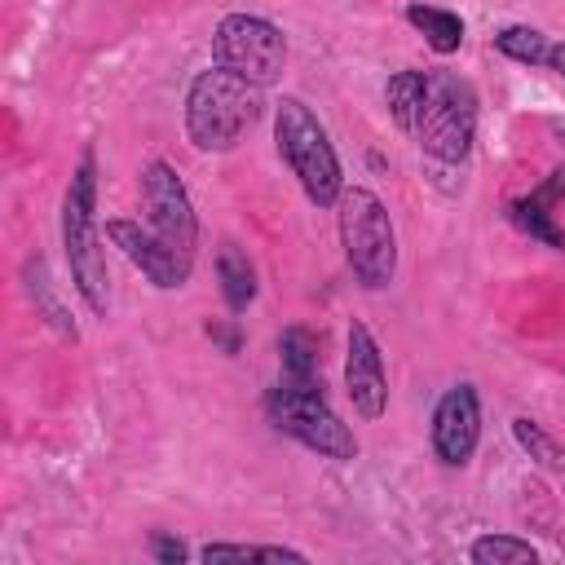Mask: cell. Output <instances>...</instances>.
<instances>
[{"label": "cell", "mask_w": 565, "mask_h": 565, "mask_svg": "<svg viewBox=\"0 0 565 565\" xmlns=\"http://www.w3.org/2000/svg\"><path fill=\"white\" fill-rule=\"evenodd\" d=\"M265 415L282 437L300 441L305 450H313L322 459H335V463L358 459V437L331 411L322 384H287V380H278V388L265 393Z\"/></svg>", "instance_id": "5"}, {"label": "cell", "mask_w": 565, "mask_h": 565, "mask_svg": "<svg viewBox=\"0 0 565 565\" xmlns=\"http://www.w3.org/2000/svg\"><path fill=\"white\" fill-rule=\"evenodd\" d=\"M565 199V168H556L539 190L521 194L508 203V216L521 234H530L534 243L552 247V252H565V230L556 225V203Z\"/></svg>", "instance_id": "12"}, {"label": "cell", "mask_w": 565, "mask_h": 565, "mask_svg": "<svg viewBox=\"0 0 565 565\" xmlns=\"http://www.w3.org/2000/svg\"><path fill=\"white\" fill-rule=\"evenodd\" d=\"M199 561H207V565H221V561H296V565H305V552L260 547V543H207V547H199Z\"/></svg>", "instance_id": "20"}, {"label": "cell", "mask_w": 565, "mask_h": 565, "mask_svg": "<svg viewBox=\"0 0 565 565\" xmlns=\"http://www.w3.org/2000/svg\"><path fill=\"white\" fill-rule=\"evenodd\" d=\"M468 561H477V565H525V561H539V547L530 539H516V534H481L468 547Z\"/></svg>", "instance_id": "19"}, {"label": "cell", "mask_w": 565, "mask_h": 565, "mask_svg": "<svg viewBox=\"0 0 565 565\" xmlns=\"http://www.w3.org/2000/svg\"><path fill=\"white\" fill-rule=\"evenodd\" d=\"M274 146L282 154V163L291 168V177L300 181L305 199L318 207H335L340 190H344V172H340V154L322 128V119L313 115V106H305L300 97H278L274 106Z\"/></svg>", "instance_id": "3"}, {"label": "cell", "mask_w": 565, "mask_h": 565, "mask_svg": "<svg viewBox=\"0 0 565 565\" xmlns=\"http://www.w3.org/2000/svg\"><path fill=\"white\" fill-rule=\"evenodd\" d=\"M406 22L428 40V49L433 53H441V57H450V53H459V44H463V18L459 13H450V9H437V4H406Z\"/></svg>", "instance_id": "15"}, {"label": "cell", "mask_w": 565, "mask_h": 565, "mask_svg": "<svg viewBox=\"0 0 565 565\" xmlns=\"http://www.w3.org/2000/svg\"><path fill=\"white\" fill-rule=\"evenodd\" d=\"M26 274H31V300L44 309V318H49V327L57 331V335H66V340H75L79 331H75V322L66 318V309L53 300V291H49V269H44V260L35 256L31 265H26Z\"/></svg>", "instance_id": "21"}, {"label": "cell", "mask_w": 565, "mask_h": 565, "mask_svg": "<svg viewBox=\"0 0 565 565\" xmlns=\"http://www.w3.org/2000/svg\"><path fill=\"white\" fill-rule=\"evenodd\" d=\"M207 335H212L230 358L243 349V331H238V322H207Z\"/></svg>", "instance_id": "22"}, {"label": "cell", "mask_w": 565, "mask_h": 565, "mask_svg": "<svg viewBox=\"0 0 565 565\" xmlns=\"http://www.w3.org/2000/svg\"><path fill=\"white\" fill-rule=\"evenodd\" d=\"M552 132H556V141H561V150H565V119H556V124H552Z\"/></svg>", "instance_id": "25"}, {"label": "cell", "mask_w": 565, "mask_h": 565, "mask_svg": "<svg viewBox=\"0 0 565 565\" xmlns=\"http://www.w3.org/2000/svg\"><path fill=\"white\" fill-rule=\"evenodd\" d=\"M335 225H340V247L353 278L366 291L388 287L397 274V230L380 194L366 185H344L335 199Z\"/></svg>", "instance_id": "4"}, {"label": "cell", "mask_w": 565, "mask_h": 565, "mask_svg": "<svg viewBox=\"0 0 565 565\" xmlns=\"http://www.w3.org/2000/svg\"><path fill=\"white\" fill-rule=\"evenodd\" d=\"M212 57L216 66L269 88L287 71V35L260 13H225L212 31Z\"/></svg>", "instance_id": "7"}, {"label": "cell", "mask_w": 565, "mask_h": 565, "mask_svg": "<svg viewBox=\"0 0 565 565\" xmlns=\"http://www.w3.org/2000/svg\"><path fill=\"white\" fill-rule=\"evenodd\" d=\"M260 110H265L260 84L225 66H207L185 88V137L194 141V150H234L238 137L260 119Z\"/></svg>", "instance_id": "2"}, {"label": "cell", "mask_w": 565, "mask_h": 565, "mask_svg": "<svg viewBox=\"0 0 565 565\" xmlns=\"http://www.w3.org/2000/svg\"><path fill=\"white\" fill-rule=\"evenodd\" d=\"M278 371L287 384H322L318 371V335L309 327H287L278 335Z\"/></svg>", "instance_id": "14"}, {"label": "cell", "mask_w": 565, "mask_h": 565, "mask_svg": "<svg viewBox=\"0 0 565 565\" xmlns=\"http://www.w3.org/2000/svg\"><path fill=\"white\" fill-rule=\"evenodd\" d=\"M344 393L362 419H380L388 411V375L384 353L366 322H349V349H344Z\"/></svg>", "instance_id": "11"}, {"label": "cell", "mask_w": 565, "mask_h": 565, "mask_svg": "<svg viewBox=\"0 0 565 565\" xmlns=\"http://www.w3.org/2000/svg\"><path fill=\"white\" fill-rule=\"evenodd\" d=\"M494 49L521 66H547V53H552V40L539 31V26H525V22H512L494 35Z\"/></svg>", "instance_id": "18"}, {"label": "cell", "mask_w": 565, "mask_h": 565, "mask_svg": "<svg viewBox=\"0 0 565 565\" xmlns=\"http://www.w3.org/2000/svg\"><path fill=\"white\" fill-rule=\"evenodd\" d=\"M481 441V397L477 384H450L433 406V455L446 468H463Z\"/></svg>", "instance_id": "9"}, {"label": "cell", "mask_w": 565, "mask_h": 565, "mask_svg": "<svg viewBox=\"0 0 565 565\" xmlns=\"http://www.w3.org/2000/svg\"><path fill=\"white\" fill-rule=\"evenodd\" d=\"M216 282H221V296H225L230 313H243L256 300V265L247 260V252L238 243L216 247Z\"/></svg>", "instance_id": "13"}, {"label": "cell", "mask_w": 565, "mask_h": 565, "mask_svg": "<svg viewBox=\"0 0 565 565\" xmlns=\"http://www.w3.org/2000/svg\"><path fill=\"white\" fill-rule=\"evenodd\" d=\"M106 238H110V243L124 252V260H128L132 269H141L159 291H177V287L190 282L194 260H185L177 247H168L150 225H137V221H128V216H110V221H106Z\"/></svg>", "instance_id": "10"}, {"label": "cell", "mask_w": 565, "mask_h": 565, "mask_svg": "<svg viewBox=\"0 0 565 565\" xmlns=\"http://www.w3.org/2000/svg\"><path fill=\"white\" fill-rule=\"evenodd\" d=\"M150 547H154V556H159L163 565L185 561V543H177V539H168V534H154V539H150Z\"/></svg>", "instance_id": "23"}, {"label": "cell", "mask_w": 565, "mask_h": 565, "mask_svg": "<svg viewBox=\"0 0 565 565\" xmlns=\"http://www.w3.org/2000/svg\"><path fill=\"white\" fill-rule=\"evenodd\" d=\"M547 66H552V71L565 79V40H556V44H552V53H547Z\"/></svg>", "instance_id": "24"}, {"label": "cell", "mask_w": 565, "mask_h": 565, "mask_svg": "<svg viewBox=\"0 0 565 565\" xmlns=\"http://www.w3.org/2000/svg\"><path fill=\"white\" fill-rule=\"evenodd\" d=\"M419 150L437 163H463L477 137V93L463 75L455 71H428V88H424V106L415 119Z\"/></svg>", "instance_id": "6"}, {"label": "cell", "mask_w": 565, "mask_h": 565, "mask_svg": "<svg viewBox=\"0 0 565 565\" xmlns=\"http://www.w3.org/2000/svg\"><path fill=\"white\" fill-rule=\"evenodd\" d=\"M62 247H66V265H71V282L84 296V305L106 318L110 309V274H106V252H102V234H97V154L93 146H84L66 194H62Z\"/></svg>", "instance_id": "1"}, {"label": "cell", "mask_w": 565, "mask_h": 565, "mask_svg": "<svg viewBox=\"0 0 565 565\" xmlns=\"http://www.w3.org/2000/svg\"><path fill=\"white\" fill-rule=\"evenodd\" d=\"M141 203H146L150 230L168 247H177L185 260H194V252H199V216H194V203H190V190H185L181 172L168 159H150L141 168Z\"/></svg>", "instance_id": "8"}, {"label": "cell", "mask_w": 565, "mask_h": 565, "mask_svg": "<svg viewBox=\"0 0 565 565\" xmlns=\"http://www.w3.org/2000/svg\"><path fill=\"white\" fill-rule=\"evenodd\" d=\"M424 88H428V71H397L384 84V106H388L393 124L406 137L415 132V119H419V106H424Z\"/></svg>", "instance_id": "16"}, {"label": "cell", "mask_w": 565, "mask_h": 565, "mask_svg": "<svg viewBox=\"0 0 565 565\" xmlns=\"http://www.w3.org/2000/svg\"><path fill=\"white\" fill-rule=\"evenodd\" d=\"M512 437H516V446H521L543 472H552L556 481H565V446H561L543 424H534L530 415H516V419H512Z\"/></svg>", "instance_id": "17"}]
</instances>
